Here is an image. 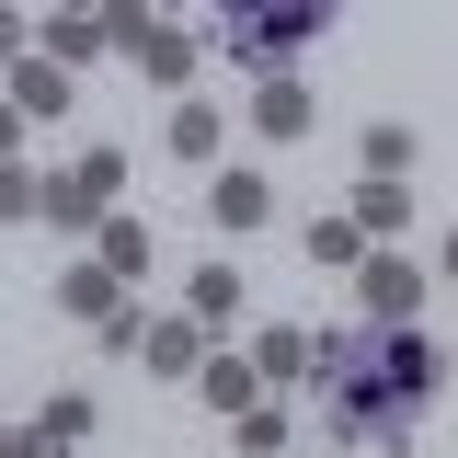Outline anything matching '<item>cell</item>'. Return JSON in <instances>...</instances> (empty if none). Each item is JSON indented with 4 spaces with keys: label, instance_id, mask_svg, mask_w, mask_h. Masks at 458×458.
Segmentation results:
<instances>
[{
    "label": "cell",
    "instance_id": "1",
    "mask_svg": "<svg viewBox=\"0 0 458 458\" xmlns=\"http://www.w3.org/2000/svg\"><path fill=\"white\" fill-rule=\"evenodd\" d=\"M310 390H321V424H333L344 447L412 458L424 412L447 390V344L424 333V321H344V333L310 344Z\"/></svg>",
    "mask_w": 458,
    "mask_h": 458
},
{
    "label": "cell",
    "instance_id": "16",
    "mask_svg": "<svg viewBox=\"0 0 458 458\" xmlns=\"http://www.w3.org/2000/svg\"><path fill=\"white\" fill-rule=\"evenodd\" d=\"M195 390H207V412H229V424H241V412L264 401V378H252V355H207V367H195Z\"/></svg>",
    "mask_w": 458,
    "mask_h": 458
},
{
    "label": "cell",
    "instance_id": "30",
    "mask_svg": "<svg viewBox=\"0 0 458 458\" xmlns=\"http://www.w3.org/2000/svg\"><path fill=\"white\" fill-rule=\"evenodd\" d=\"M0 458H12V424H0Z\"/></svg>",
    "mask_w": 458,
    "mask_h": 458
},
{
    "label": "cell",
    "instance_id": "22",
    "mask_svg": "<svg viewBox=\"0 0 458 458\" xmlns=\"http://www.w3.org/2000/svg\"><path fill=\"white\" fill-rule=\"evenodd\" d=\"M81 183H92V207H114V195H126V149H114V138H92V149H81Z\"/></svg>",
    "mask_w": 458,
    "mask_h": 458
},
{
    "label": "cell",
    "instance_id": "6",
    "mask_svg": "<svg viewBox=\"0 0 458 458\" xmlns=\"http://www.w3.org/2000/svg\"><path fill=\"white\" fill-rule=\"evenodd\" d=\"M321 126V92L286 69V81H252V138H310Z\"/></svg>",
    "mask_w": 458,
    "mask_h": 458
},
{
    "label": "cell",
    "instance_id": "23",
    "mask_svg": "<svg viewBox=\"0 0 458 458\" xmlns=\"http://www.w3.org/2000/svg\"><path fill=\"white\" fill-rule=\"evenodd\" d=\"M92 424H104V401H92V390H57V401H47V436H57V447H81Z\"/></svg>",
    "mask_w": 458,
    "mask_h": 458
},
{
    "label": "cell",
    "instance_id": "29",
    "mask_svg": "<svg viewBox=\"0 0 458 458\" xmlns=\"http://www.w3.org/2000/svg\"><path fill=\"white\" fill-rule=\"evenodd\" d=\"M57 12H104V0H57Z\"/></svg>",
    "mask_w": 458,
    "mask_h": 458
},
{
    "label": "cell",
    "instance_id": "5",
    "mask_svg": "<svg viewBox=\"0 0 458 458\" xmlns=\"http://www.w3.org/2000/svg\"><path fill=\"white\" fill-rule=\"evenodd\" d=\"M207 218H218L229 241H241V229H264V218H276V183H264L252 161H218V172H207Z\"/></svg>",
    "mask_w": 458,
    "mask_h": 458
},
{
    "label": "cell",
    "instance_id": "14",
    "mask_svg": "<svg viewBox=\"0 0 458 458\" xmlns=\"http://www.w3.org/2000/svg\"><path fill=\"white\" fill-rule=\"evenodd\" d=\"M355 161L378 172V183H412V172H424V138H412V126H355Z\"/></svg>",
    "mask_w": 458,
    "mask_h": 458
},
{
    "label": "cell",
    "instance_id": "19",
    "mask_svg": "<svg viewBox=\"0 0 458 458\" xmlns=\"http://www.w3.org/2000/svg\"><path fill=\"white\" fill-rule=\"evenodd\" d=\"M310 344H321V333H298V321L252 333V378H310Z\"/></svg>",
    "mask_w": 458,
    "mask_h": 458
},
{
    "label": "cell",
    "instance_id": "3",
    "mask_svg": "<svg viewBox=\"0 0 458 458\" xmlns=\"http://www.w3.org/2000/svg\"><path fill=\"white\" fill-rule=\"evenodd\" d=\"M424 264H412V252H367V264H355V310H367V321H424Z\"/></svg>",
    "mask_w": 458,
    "mask_h": 458
},
{
    "label": "cell",
    "instance_id": "11",
    "mask_svg": "<svg viewBox=\"0 0 458 458\" xmlns=\"http://www.w3.org/2000/svg\"><path fill=\"white\" fill-rule=\"evenodd\" d=\"M35 57H57V69H69V81H81V69H92V57H114V47H104V12H57L47 35H35Z\"/></svg>",
    "mask_w": 458,
    "mask_h": 458
},
{
    "label": "cell",
    "instance_id": "9",
    "mask_svg": "<svg viewBox=\"0 0 458 458\" xmlns=\"http://www.w3.org/2000/svg\"><path fill=\"white\" fill-rule=\"evenodd\" d=\"M92 241H104L92 264H104L114 286H138V276H149V264H161V241H149V218H114V207H104V229H92Z\"/></svg>",
    "mask_w": 458,
    "mask_h": 458
},
{
    "label": "cell",
    "instance_id": "13",
    "mask_svg": "<svg viewBox=\"0 0 458 458\" xmlns=\"http://www.w3.org/2000/svg\"><path fill=\"white\" fill-rule=\"evenodd\" d=\"M298 252H310L321 276H355V264H367L378 241H367V229H355V218H310V229H298Z\"/></svg>",
    "mask_w": 458,
    "mask_h": 458
},
{
    "label": "cell",
    "instance_id": "4",
    "mask_svg": "<svg viewBox=\"0 0 458 458\" xmlns=\"http://www.w3.org/2000/svg\"><path fill=\"white\" fill-rule=\"evenodd\" d=\"M126 69H138L149 92H172V104H183V92H195V69H207V35H183V23H149V35L126 47Z\"/></svg>",
    "mask_w": 458,
    "mask_h": 458
},
{
    "label": "cell",
    "instance_id": "20",
    "mask_svg": "<svg viewBox=\"0 0 458 458\" xmlns=\"http://www.w3.org/2000/svg\"><path fill=\"white\" fill-rule=\"evenodd\" d=\"M35 207H47V172H35V161H0V229H23Z\"/></svg>",
    "mask_w": 458,
    "mask_h": 458
},
{
    "label": "cell",
    "instance_id": "25",
    "mask_svg": "<svg viewBox=\"0 0 458 458\" xmlns=\"http://www.w3.org/2000/svg\"><path fill=\"white\" fill-rule=\"evenodd\" d=\"M138 35H149V12H138V0H104V47L126 57V47H138Z\"/></svg>",
    "mask_w": 458,
    "mask_h": 458
},
{
    "label": "cell",
    "instance_id": "28",
    "mask_svg": "<svg viewBox=\"0 0 458 458\" xmlns=\"http://www.w3.org/2000/svg\"><path fill=\"white\" fill-rule=\"evenodd\" d=\"M436 276H447V286H458V229H447V241H436Z\"/></svg>",
    "mask_w": 458,
    "mask_h": 458
},
{
    "label": "cell",
    "instance_id": "17",
    "mask_svg": "<svg viewBox=\"0 0 458 458\" xmlns=\"http://www.w3.org/2000/svg\"><path fill=\"white\" fill-rule=\"evenodd\" d=\"M57 310H69V321H114V310H126V286H114L104 264H69V276H57Z\"/></svg>",
    "mask_w": 458,
    "mask_h": 458
},
{
    "label": "cell",
    "instance_id": "12",
    "mask_svg": "<svg viewBox=\"0 0 458 458\" xmlns=\"http://www.w3.org/2000/svg\"><path fill=\"white\" fill-rule=\"evenodd\" d=\"M183 310H195V321H207V333H229V321H241V264H195V276H183Z\"/></svg>",
    "mask_w": 458,
    "mask_h": 458
},
{
    "label": "cell",
    "instance_id": "21",
    "mask_svg": "<svg viewBox=\"0 0 458 458\" xmlns=\"http://www.w3.org/2000/svg\"><path fill=\"white\" fill-rule=\"evenodd\" d=\"M229 447H241V458H286V412H276V401H252V412L229 424Z\"/></svg>",
    "mask_w": 458,
    "mask_h": 458
},
{
    "label": "cell",
    "instance_id": "2",
    "mask_svg": "<svg viewBox=\"0 0 458 458\" xmlns=\"http://www.w3.org/2000/svg\"><path fill=\"white\" fill-rule=\"evenodd\" d=\"M333 12H344V0H218V57L252 69V81H286L298 47H321Z\"/></svg>",
    "mask_w": 458,
    "mask_h": 458
},
{
    "label": "cell",
    "instance_id": "7",
    "mask_svg": "<svg viewBox=\"0 0 458 458\" xmlns=\"http://www.w3.org/2000/svg\"><path fill=\"white\" fill-rule=\"evenodd\" d=\"M172 161H195V172H218V149H229V114L207 104V92H183V104H172V138H161Z\"/></svg>",
    "mask_w": 458,
    "mask_h": 458
},
{
    "label": "cell",
    "instance_id": "15",
    "mask_svg": "<svg viewBox=\"0 0 458 458\" xmlns=\"http://www.w3.org/2000/svg\"><path fill=\"white\" fill-rule=\"evenodd\" d=\"M344 218L367 229V241H401V229H412V183H378V172H367V183H355V207H344Z\"/></svg>",
    "mask_w": 458,
    "mask_h": 458
},
{
    "label": "cell",
    "instance_id": "31",
    "mask_svg": "<svg viewBox=\"0 0 458 458\" xmlns=\"http://www.w3.org/2000/svg\"><path fill=\"white\" fill-rule=\"evenodd\" d=\"M447 378H458V355H447Z\"/></svg>",
    "mask_w": 458,
    "mask_h": 458
},
{
    "label": "cell",
    "instance_id": "10",
    "mask_svg": "<svg viewBox=\"0 0 458 458\" xmlns=\"http://www.w3.org/2000/svg\"><path fill=\"white\" fill-rule=\"evenodd\" d=\"M0 92L23 104V126H57V114H69V69H57V57H23V69H12Z\"/></svg>",
    "mask_w": 458,
    "mask_h": 458
},
{
    "label": "cell",
    "instance_id": "24",
    "mask_svg": "<svg viewBox=\"0 0 458 458\" xmlns=\"http://www.w3.org/2000/svg\"><path fill=\"white\" fill-rule=\"evenodd\" d=\"M23 57H35V23H23V12H12V0H0V81H12V69H23Z\"/></svg>",
    "mask_w": 458,
    "mask_h": 458
},
{
    "label": "cell",
    "instance_id": "8",
    "mask_svg": "<svg viewBox=\"0 0 458 458\" xmlns=\"http://www.w3.org/2000/svg\"><path fill=\"white\" fill-rule=\"evenodd\" d=\"M138 367H149V378H195V367H207V321H195V310H183V321H149V333H138Z\"/></svg>",
    "mask_w": 458,
    "mask_h": 458
},
{
    "label": "cell",
    "instance_id": "27",
    "mask_svg": "<svg viewBox=\"0 0 458 458\" xmlns=\"http://www.w3.org/2000/svg\"><path fill=\"white\" fill-rule=\"evenodd\" d=\"M12 458H69V447H57L47 424H23V436H12Z\"/></svg>",
    "mask_w": 458,
    "mask_h": 458
},
{
    "label": "cell",
    "instance_id": "26",
    "mask_svg": "<svg viewBox=\"0 0 458 458\" xmlns=\"http://www.w3.org/2000/svg\"><path fill=\"white\" fill-rule=\"evenodd\" d=\"M23 138H35V126H23V104H12V92H0V161H23Z\"/></svg>",
    "mask_w": 458,
    "mask_h": 458
},
{
    "label": "cell",
    "instance_id": "18",
    "mask_svg": "<svg viewBox=\"0 0 458 458\" xmlns=\"http://www.w3.org/2000/svg\"><path fill=\"white\" fill-rule=\"evenodd\" d=\"M35 218L81 241V229H104V207H92V183H81V172H47V207H35Z\"/></svg>",
    "mask_w": 458,
    "mask_h": 458
}]
</instances>
